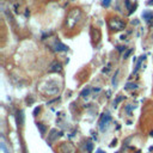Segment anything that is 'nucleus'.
<instances>
[{
  "label": "nucleus",
  "instance_id": "obj_12",
  "mask_svg": "<svg viewBox=\"0 0 153 153\" xmlns=\"http://www.w3.org/2000/svg\"><path fill=\"white\" fill-rule=\"evenodd\" d=\"M110 1H111V0H103V6L108 7V6L110 5Z\"/></svg>",
  "mask_w": 153,
  "mask_h": 153
},
{
  "label": "nucleus",
  "instance_id": "obj_3",
  "mask_svg": "<svg viewBox=\"0 0 153 153\" xmlns=\"http://www.w3.org/2000/svg\"><path fill=\"white\" fill-rule=\"evenodd\" d=\"M50 72H60L61 71V65L59 63V62H53L51 63V66H50V69H49Z\"/></svg>",
  "mask_w": 153,
  "mask_h": 153
},
{
  "label": "nucleus",
  "instance_id": "obj_5",
  "mask_svg": "<svg viewBox=\"0 0 153 153\" xmlns=\"http://www.w3.org/2000/svg\"><path fill=\"white\" fill-rule=\"evenodd\" d=\"M56 133H59V131H56L55 129L54 130H51V133H50V136H49V142H54L57 137H59V135H55Z\"/></svg>",
  "mask_w": 153,
  "mask_h": 153
},
{
  "label": "nucleus",
  "instance_id": "obj_2",
  "mask_svg": "<svg viewBox=\"0 0 153 153\" xmlns=\"http://www.w3.org/2000/svg\"><path fill=\"white\" fill-rule=\"evenodd\" d=\"M109 25H110V27L114 29V30H122V29L124 27V23H123L122 20H120L118 18L111 19V20L109 22Z\"/></svg>",
  "mask_w": 153,
  "mask_h": 153
},
{
  "label": "nucleus",
  "instance_id": "obj_17",
  "mask_svg": "<svg viewBox=\"0 0 153 153\" xmlns=\"http://www.w3.org/2000/svg\"><path fill=\"white\" fill-rule=\"evenodd\" d=\"M39 111V108H37V109H35V111H33V114H37Z\"/></svg>",
  "mask_w": 153,
  "mask_h": 153
},
{
  "label": "nucleus",
  "instance_id": "obj_11",
  "mask_svg": "<svg viewBox=\"0 0 153 153\" xmlns=\"http://www.w3.org/2000/svg\"><path fill=\"white\" fill-rule=\"evenodd\" d=\"M90 91H91L90 88H87V90H84V91H82V93H81V96H82V97H86V96L90 93Z\"/></svg>",
  "mask_w": 153,
  "mask_h": 153
},
{
  "label": "nucleus",
  "instance_id": "obj_8",
  "mask_svg": "<svg viewBox=\"0 0 153 153\" xmlns=\"http://www.w3.org/2000/svg\"><path fill=\"white\" fill-rule=\"evenodd\" d=\"M37 128L39 129L41 134H44V133H45V127H44L42 123H37Z\"/></svg>",
  "mask_w": 153,
  "mask_h": 153
},
{
  "label": "nucleus",
  "instance_id": "obj_15",
  "mask_svg": "<svg viewBox=\"0 0 153 153\" xmlns=\"http://www.w3.org/2000/svg\"><path fill=\"white\" fill-rule=\"evenodd\" d=\"M96 153H105V152H104V151H102V149H97V151H96Z\"/></svg>",
  "mask_w": 153,
  "mask_h": 153
},
{
  "label": "nucleus",
  "instance_id": "obj_6",
  "mask_svg": "<svg viewBox=\"0 0 153 153\" xmlns=\"http://www.w3.org/2000/svg\"><path fill=\"white\" fill-rule=\"evenodd\" d=\"M152 17H153V13L152 12H143V18L146 20H149Z\"/></svg>",
  "mask_w": 153,
  "mask_h": 153
},
{
  "label": "nucleus",
  "instance_id": "obj_9",
  "mask_svg": "<svg viewBox=\"0 0 153 153\" xmlns=\"http://www.w3.org/2000/svg\"><path fill=\"white\" fill-rule=\"evenodd\" d=\"M136 87H137L136 84H127V86H126L127 90H131V88H136Z\"/></svg>",
  "mask_w": 153,
  "mask_h": 153
},
{
  "label": "nucleus",
  "instance_id": "obj_13",
  "mask_svg": "<svg viewBox=\"0 0 153 153\" xmlns=\"http://www.w3.org/2000/svg\"><path fill=\"white\" fill-rule=\"evenodd\" d=\"M121 100H122V97H118V98L114 102V106H116V105H117V103H118V102H121Z\"/></svg>",
  "mask_w": 153,
  "mask_h": 153
},
{
  "label": "nucleus",
  "instance_id": "obj_10",
  "mask_svg": "<svg viewBox=\"0 0 153 153\" xmlns=\"http://www.w3.org/2000/svg\"><path fill=\"white\" fill-rule=\"evenodd\" d=\"M86 148H87V151H88V152H92V148H93V145H92L91 142H87V143H86Z\"/></svg>",
  "mask_w": 153,
  "mask_h": 153
},
{
  "label": "nucleus",
  "instance_id": "obj_1",
  "mask_svg": "<svg viewBox=\"0 0 153 153\" xmlns=\"http://www.w3.org/2000/svg\"><path fill=\"white\" fill-rule=\"evenodd\" d=\"M111 121V117L109 114H103L100 116V120H99V129L100 130H105V128L108 127V124L110 123Z\"/></svg>",
  "mask_w": 153,
  "mask_h": 153
},
{
  "label": "nucleus",
  "instance_id": "obj_4",
  "mask_svg": "<svg viewBox=\"0 0 153 153\" xmlns=\"http://www.w3.org/2000/svg\"><path fill=\"white\" fill-rule=\"evenodd\" d=\"M55 47H56V48H55V50H57V51H61V50H63V51H65V50H67V49H68V48H67L65 44H62L61 42H57V43L55 44Z\"/></svg>",
  "mask_w": 153,
  "mask_h": 153
},
{
  "label": "nucleus",
  "instance_id": "obj_16",
  "mask_svg": "<svg viewBox=\"0 0 153 153\" xmlns=\"http://www.w3.org/2000/svg\"><path fill=\"white\" fill-rule=\"evenodd\" d=\"M123 49H126V48L124 47H118V51H122Z\"/></svg>",
  "mask_w": 153,
  "mask_h": 153
},
{
  "label": "nucleus",
  "instance_id": "obj_14",
  "mask_svg": "<svg viewBox=\"0 0 153 153\" xmlns=\"http://www.w3.org/2000/svg\"><path fill=\"white\" fill-rule=\"evenodd\" d=\"M130 51H131V50H130V49H129V50H128V51H127V53H126V54H124V59H126V57H127V56H128V55H129V54H130Z\"/></svg>",
  "mask_w": 153,
  "mask_h": 153
},
{
  "label": "nucleus",
  "instance_id": "obj_7",
  "mask_svg": "<svg viewBox=\"0 0 153 153\" xmlns=\"http://www.w3.org/2000/svg\"><path fill=\"white\" fill-rule=\"evenodd\" d=\"M18 124L19 126L23 124V112L22 111H18Z\"/></svg>",
  "mask_w": 153,
  "mask_h": 153
}]
</instances>
